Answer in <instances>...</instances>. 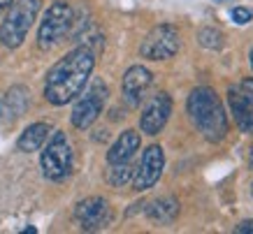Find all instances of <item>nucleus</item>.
I'll list each match as a JSON object with an SVG mask.
<instances>
[{"label":"nucleus","mask_w":253,"mask_h":234,"mask_svg":"<svg viewBox=\"0 0 253 234\" xmlns=\"http://www.w3.org/2000/svg\"><path fill=\"white\" fill-rule=\"evenodd\" d=\"M163 169H165V153L158 144L149 146L144 153H142V160H139V167L132 174V188L135 190H149L154 188L158 179H161Z\"/></svg>","instance_id":"nucleus-10"},{"label":"nucleus","mask_w":253,"mask_h":234,"mask_svg":"<svg viewBox=\"0 0 253 234\" xmlns=\"http://www.w3.org/2000/svg\"><path fill=\"white\" fill-rule=\"evenodd\" d=\"M249 65H251V70H253V46L249 49Z\"/></svg>","instance_id":"nucleus-22"},{"label":"nucleus","mask_w":253,"mask_h":234,"mask_svg":"<svg viewBox=\"0 0 253 234\" xmlns=\"http://www.w3.org/2000/svg\"><path fill=\"white\" fill-rule=\"evenodd\" d=\"M249 160H251V167H253V149H251V156H249Z\"/></svg>","instance_id":"nucleus-24"},{"label":"nucleus","mask_w":253,"mask_h":234,"mask_svg":"<svg viewBox=\"0 0 253 234\" xmlns=\"http://www.w3.org/2000/svg\"><path fill=\"white\" fill-rule=\"evenodd\" d=\"M230 19L237 23V26H246V23L253 19V12L249 7H232Z\"/></svg>","instance_id":"nucleus-19"},{"label":"nucleus","mask_w":253,"mask_h":234,"mask_svg":"<svg viewBox=\"0 0 253 234\" xmlns=\"http://www.w3.org/2000/svg\"><path fill=\"white\" fill-rule=\"evenodd\" d=\"M139 151V132L137 130H123L119 139L112 144V149L107 151V162L116 165V162H128L135 158V153Z\"/></svg>","instance_id":"nucleus-14"},{"label":"nucleus","mask_w":253,"mask_h":234,"mask_svg":"<svg viewBox=\"0 0 253 234\" xmlns=\"http://www.w3.org/2000/svg\"><path fill=\"white\" fill-rule=\"evenodd\" d=\"M35 232H38L35 227H26V230H23V234H35Z\"/></svg>","instance_id":"nucleus-23"},{"label":"nucleus","mask_w":253,"mask_h":234,"mask_svg":"<svg viewBox=\"0 0 253 234\" xmlns=\"http://www.w3.org/2000/svg\"><path fill=\"white\" fill-rule=\"evenodd\" d=\"M49 135H51V125H49V123H44V121L33 123V125H28V128L21 132L19 142H16V149L23 153L40 151V149L44 146V142L49 139Z\"/></svg>","instance_id":"nucleus-16"},{"label":"nucleus","mask_w":253,"mask_h":234,"mask_svg":"<svg viewBox=\"0 0 253 234\" xmlns=\"http://www.w3.org/2000/svg\"><path fill=\"white\" fill-rule=\"evenodd\" d=\"M14 0H0V9H5V7H9Z\"/></svg>","instance_id":"nucleus-21"},{"label":"nucleus","mask_w":253,"mask_h":234,"mask_svg":"<svg viewBox=\"0 0 253 234\" xmlns=\"http://www.w3.org/2000/svg\"><path fill=\"white\" fill-rule=\"evenodd\" d=\"M169 114H172V98L168 93H156L154 98L149 100L142 109V116H139V130L144 135H158L169 121Z\"/></svg>","instance_id":"nucleus-11"},{"label":"nucleus","mask_w":253,"mask_h":234,"mask_svg":"<svg viewBox=\"0 0 253 234\" xmlns=\"http://www.w3.org/2000/svg\"><path fill=\"white\" fill-rule=\"evenodd\" d=\"M186 109H188L193 125L202 132L205 139L221 142L228 135V114L223 109V102L218 100L214 88H209V86L193 88L188 102H186Z\"/></svg>","instance_id":"nucleus-2"},{"label":"nucleus","mask_w":253,"mask_h":234,"mask_svg":"<svg viewBox=\"0 0 253 234\" xmlns=\"http://www.w3.org/2000/svg\"><path fill=\"white\" fill-rule=\"evenodd\" d=\"M112 218H114V213L105 197H86L75 206V220L84 232L102 230L112 223Z\"/></svg>","instance_id":"nucleus-9"},{"label":"nucleus","mask_w":253,"mask_h":234,"mask_svg":"<svg viewBox=\"0 0 253 234\" xmlns=\"http://www.w3.org/2000/svg\"><path fill=\"white\" fill-rule=\"evenodd\" d=\"M109 98V88L102 79H93L86 91L79 93V100L72 107L70 121L77 130H88L93 123L98 121V116L105 109V102Z\"/></svg>","instance_id":"nucleus-5"},{"label":"nucleus","mask_w":253,"mask_h":234,"mask_svg":"<svg viewBox=\"0 0 253 234\" xmlns=\"http://www.w3.org/2000/svg\"><path fill=\"white\" fill-rule=\"evenodd\" d=\"M28 105H31V91L26 86H19V83L12 86L0 100V121L12 125L28 112Z\"/></svg>","instance_id":"nucleus-13"},{"label":"nucleus","mask_w":253,"mask_h":234,"mask_svg":"<svg viewBox=\"0 0 253 234\" xmlns=\"http://www.w3.org/2000/svg\"><path fill=\"white\" fill-rule=\"evenodd\" d=\"M251 193H253V186H251Z\"/></svg>","instance_id":"nucleus-26"},{"label":"nucleus","mask_w":253,"mask_h":234,"mask_svg":"<svg viewBox=\"0 0 253 234\" xmlns=\"http://www.w3.org/2000/svg\"><path fill=\"white\" fill-rule=\"evenodd\" d=\"M132 174H135V165H132V160L128 162H116V165H109L107 169V183L109 186H114V188H121L126 183L132 181Z\"/></svg>","instance_id":"nucleus-17"},{"label":"nucleus","mask_w":253,"mask_h":234,"mask_svg":"<svg viewBox=\"0 0 253 234\" xmlns=\"http://www.w3.org/2000/svg\"><path fill=\"white\" fill-rule=\"evenodd\" d=\"M179 46H181L179 31L172 23H161V26L151 28V33L139 44V56L146 61H168L176 56Z\"/></svg>","instance_id":"nucleus-7"},{"label":"nucleus","mask_w":253,"mask_h":234,"mask_svg":"<svg viewBox=\"0 0 253 234\" xmlns=\"http://www.w3.org/2000/svg\"><path fill=\"white\" fill-rule=\"evenodd\" d=\"M72 23H75V12H72V7H70L68 2L56 0L54 5H49L44 16H42L40 31H38L40 49H51V46H56L70 33Z\"/></svg>","instance_id":"nucleus-6"},{"label":"nucleus","mask_w":253,"mask_h":234,"mask_svg":"<svg viewBox=\"0 0 253 234\" xmlns=\"http://www.w3.org/2000/svg\"><path fill=\"white\" fill-rule=\"evenodd\" d=\"M214 2H221V0H214Z\"/></svg>","instance_id":"nucleus-25"},{"label":"nucleus","mask_w":253,"mask_h":234,"mask_svg":"<svg viewBox=\"0 0 253 234\" xmlns=\"http://www.w3.org/2000/svg\"><path fill=\"white\" fill-rule=\"evenodd\" d=\"M40 165H42V174L49 181H65L72 174L75 156H72V149H70L65 132H61V130L51 132L44 151L40 156Z\"/></svg>","instance_id":"nucleus-4"},{"label":"nucleus","mask_w":253,"mask_h":234,"mask_svg":"<svg viewBox=\"0 0 253 234\" xmlns=\"http://www.w3.org/2000/svg\"><path fill=\"white\" fill-rule=\"evenodd\" d=\"M179 216V199L176 197H158L146 206V218L156 225H169Z\"/></svg>","instance_id":"nucleus-15"},{"label":"nucleus","mask_w":253,"mask_h":234,"mask_svg":"<svg viewBox=\"0 0 253 234\" xmlns=\"http://www.w3.org/2000/svg\"><path fill=\"white\" fill-rule=\"evenodd\" d=\"M237 234H253V218L251 220H242L237 227H235Z\"/></svg>","instance_id":"nucleus-20"},{"label":"nucleus","mask_w":253,"mask_h":234,"mask_svg":"<svg viewBox=\"0 0 253 234\" xmlns=\"http://www.w3.org/2000/svg\"><path fill=\"white\" fill-rule=\"evenodd\" d=\"M40 7H42V0H14L9 5L7 16L0 23V42L7 49L21 46L33 21L38 19Z\"/></svg>","instance_id":"nucleus-3"},{"label":"nucleus","mask_w":253,"mask_h":234,"mask_svg":"<svg viewBox=\"0 0 253 234\" xmlns=\"http://www.w3.org/2000/svg\"><path fill=\"white\" fill-rule=\"evenodd\" d=\"M95 68V51L88 44L65 53L44 77V98L49 105L63 107L86 88Z\"/></svg>","instance_id":"nucleus-1"},{"label":"nucleus","mask_w":253,"mask_h":234,"mask_svg":"<svg viewBox=\"0 0 253 234\" xmlns=\"http://www.w3.org/2000/svg\"><path fill=\"white\" fill-rule=\"evenodd\" d=\"M228 105L237 128L246 135H253V77H246L228 88Z\"/></svg>","instance_id":"nucleus-8"},{"label":"nucleus","mask_w":253,"mask_h":234,"mask_svg":"<svg viewBox=\"0 0 253 234\" xmlns=\"http://www.w3.org/2000/svg\"><path fill=\"white\" fill-rule=\"evenodd\" d=\"M154 83V75L151 70H146L144 65H132V68L126 70L123 75V81H121V91H123V98L130 107H139L142 100L146 98V93L151 88Z\"/></svg>","instance_id":"nucleus-12"},{"label":"nucleus","mask_w":253,"mask_h":234,"mask_svg":"<svg viewBox=\"0 0 253 234\" xmlns=\"http://www.w3.org/2000/svg\"><path fill=\"white\" fill-rule=\"evenodd\" d=\"M198 42L200 46H205L209 51H221L223 44H225V35H223V31L218 26H205L198 33Z\"/></svg>","instance_id":"nucleus-18"}]
</instances>
